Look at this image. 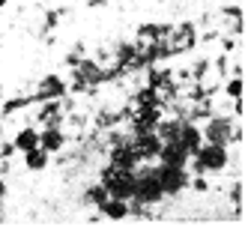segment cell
<instances>
[{"label": "cell", "instance_id": "277c9868", "mask_svg": "<svg viewBox=\"0 0 251 230\" xmlns=\"http://www.w3.org/2000/svg\"><path fill=\"white\" fill-rule=\"evenodd\" d=\"M27 164H30V168H42V164H45V153L42 150H27Z\"/></svg>", "mask_w": 251, "mask_h": 230}, {"label": "cell", "instance_id": "8992f818", "mask_svg": "<svg viewBox=\"0 0 251 230\" xmlns=\"http://www.w3.org/2000/svg\"><path fill=\"white\" fill-rule=\"evenodd\" d=\"M239 90H242V84H239V81H233V84H230V93H233V96H239Z\"/></svg>", "mask_w": 251, "mask_h": 230}, {"label": "cell", "instance_id": "3957f363", "mask_svg": "<svg viewBox=\"0 0 251 230\" xmlns=\"http://www.w3.org/2000/svg\"><path fill=\"white\" fill-rule=\"evenodd\" d=\"M201 158L209 161V164H222V161H225V153H222V147H206Z\"/></svg>", "mask_w": 251, "mask_h": 230}, {"label": "cell", "instance_id": "6da1fadb", "mask_svg": "<svg viewBox=\"0 0 251 230\" xmlns=\"http://www.w3.org/2000/svg\"><path fill=\"white\" fill-rule=\"evenodd\" d=\"M15 147H18V150H24V153H27V150H33V147H39V135H36L33 128H24L21 135L15 138Z\"/></svg>", "mask_w": 251, "mask_h": 230}, {"label": "cell", "instance_id": "5b68a950", "mask_svg": "<svg viewBox=\"0 0 251 230\" xmlns=\"http://www.w3.org/2000/svg\"><path fill=\"white\" fill-rule=\"evenodd\" d=\"M108 212H111L114 218H120V215L126 212V206H123V204H108Z\"/></svg>", "mask_w": 251, "mask_h": 230}, {"label": "cell", "instance_id": "7a4b0ae2", "mask_svg": "<svg viewBox=\"0 0 251 230\" xmlns=\"http://www.w3.org/2000/svg\"><path fill=\"white\" fill-rule=\"evenodd\" d=\"M39 144H42V150H57L63 144V138H60V131H45L39 138Z\"/></svg>", "mask_w": 251, "mask_h": 230}]
</instances>
